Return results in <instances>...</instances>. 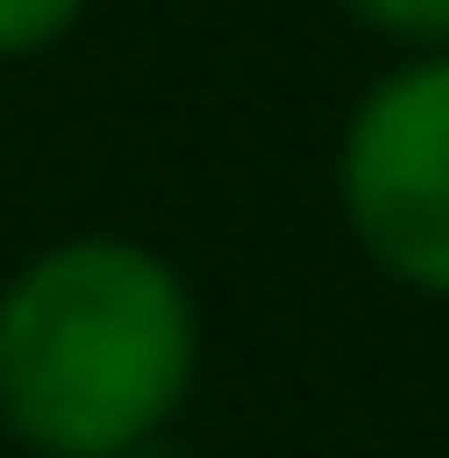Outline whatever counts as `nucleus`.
<instances>
[{"label":"nucleus","instance_id":"nucleus-2","mask_svg":"<svg viewBox=\"0 0 449 458\" xmlns=\"http://www.w3.org/2000/svg\"><path fill=\"white\" fill-rule=\"evenodd\" d=\"M337 225L375 281L449 309V47L384 56L337 122Z\"/></svg>","mask_w":449,"mask_h":458},{"label":"nucleus","instance_id":"nucleus-4","mask_svg":"<svg viewBox=\"0 0 449 458\" xmlns=\"http://www.w3.org/2000/svg\"><path fill=\"white\" fill-rule=\"evenodd\" d=\"M85 19H94V0H0V66L56 56Z\"/></svg>","mask_w":449,"mask_h":458},{"label":"nucleus","instance_id":"nucleus-5","mask_svg":"<svg viewBox=\"0 0 449 458\" xmlns=\"http://www.w3.org/2000/svg\"><path fill=\"white\" fill-rule=\"evenodd\" d=\"M0 458H10V440H0Z\"/></svg>","mask_w":449,"mask_h":458},{"label":"nucleus","instance_id":"nucleus-3","mask_svg":"<svg viewBox=\"0 0 449 458\" xmlns=\"http://www.w3.org/2000/svg\"><path fill=\"white\" fill-rule=\"evenodd\" d=\"M356 38H375L384 56H440L449 47V0H328Z\"/></svg>","mask_w":449,"mask_h":458},{"label":"nucleus","instance_id":"nucleus-1","mask_svg":"<svg viewBox=\"0 0 449 458\" xmlns=\"http://www.w3.org/2000/svg\"><path fill=\"white\" fill-rule=\"evenodd\" d=\"M207 374V300L159 243L85 225L0 272L10 458H140Z\"/></svg>","mask_w":449,"mask_h":458}]
</instances>
